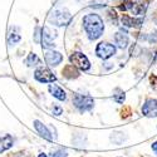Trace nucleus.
Wrapping results in <instances>:
<instances>
[{"instance_id":"obj_2","label":"nucleus","mask_w":157,"mask_h":157,"mask_svg":"<svg viewBox=\"0 0 157 157\" xmlns=\"http://www.w3.org/2000/svg\"><path fill=\"white\" fill-rule=\"evenodd\" d=\"M73 104H74V107L78 108L81 112H86V111H90L93 108L94 99L92 97L87 96V94L75 93L73 96Z\"/></svg>"},{"instance_id":"obj_4","label":"nucleus","mask_w":157,"mask_h":157,"mask_svg":"<svg viewBox=\"0 0 157 157\" xmlns=\"http://www.w3.org/2000/svg\"><path fill=\"white\" fill-rule=\"evenodd\" d=\"M96 54L101 59L106 60V59H108L116 54V47L111 43H107V42H101L96 48Z\"/></svg>"},{"instance_id":"obj_22","label":"nucleus","mask_w":157,"mask_h":157,"mask_svg":"<svg viewBox=\"0 0 157 157\" xmlns=\"http://www.w3.org/2000/svg\"><path fill=\"white\" fill-rule=\"evenodd\" d=\"M38 157H47V155L45 153H40V155H39Z\"/></svg>"},{"instance_id":"obj_9","label":"nucleus","mask_w":157,"mask_h":157,"mask_svg":"<svg viewBox=\"0 0 157 157\" xmlns=\"http://www.w3.org/2000/svg\"><path fill=\"white\" fill-rule=\"evenodd\" d=\"M114 42H116L117 47L121 48V49L127 48V45H128V35H127V33L123 32V30L117 32L114 34Z\"/></svg>"},{"instance_id":"obj_23","label":"nucleus","mask_w":157,"mask_h":157,"mask_svg":"<svg viewBox=\"0 0 157 157\" xmlns=\"http://www.w3.org/2000/svg\"><path fill=\"white\" fill-rule=\"evenodd\" d=\"M147 2H150V0H147Z\"/></svg>"},{"instance_id":"obj_20","label":"nucleus","mask_w":157,"mask_h":157,"mask_svg":"<svg viewBox=\"0 0 157 157\" xmlns=\"http://www.w3.org/2000/svg\"><path fill=\"white\" fill-rule=\"evenodd\" d=\"M52 111H53V114H56V116H59L60 113H62V107L60 106H58V104H54L53 106V108H52Z\"/></svg>"},{"instance_id":"obj_18","label":"nucleus","mask_w":157,"mask_h":157,"mask_svg":"<svg viewBox=\"0 0 157 157\" xmlns=\"http://www.w3.org/2000/svg\"><path fill=\"white\" fill-rule=\"evenodd\" d=\"M49 157H68V153L65 151H63V150H57V151L52 152L49 155Z\"/></svg>"},{"instance_id":"obj_17","label":"nucleus","mask_w":157,"mask_h":157,"mask_svg":"<svg viewBox=\"0 0 157 157\" xmlns=\"http://www.w3.org/2000/svg\"><path fill=\"white\" fill-rule=\"evenodd\" d=\"M8 42H9V44H15V43L20 42V35L18 33H10L9 38H8Z\"/></svg>"},{"instance_id":"obj_21","label":"nucleus","mask_w":157,"mask_h":157,"mask_svg":"<svg viewBox=\"0 0 157 157\" xmlns=\"http://www.w3.org/2000/svg\"><path fill=\"white\" fill-rule=\"evenodd\" d=\"M152 150H153V152L157 155V142H153V143H152Z\"/></svg>"},{"instance_id":"obj_19","label":"nucleus","mask_w":157,"mask_h":157,"mask_svg":"<svg viewBox=\"0 0 157 157\" xmlns=\"http://www.w3.org/2000/svg\"><path fill=\"white\" fill-rule=\"evenodd\" d=\"M114 101L118 103H122L124 101V92H120V94H114Z\"/></svg>"},{"instance_id":"obj_7","label":"nucleus","mask_w":157,"mask_h":157,"mask_svg":"<svg viewBox=\"0 0 157 157\" xmlns=\"http://www.w3.org/2000/svg\"><path fill=\"white\" fill-rule=\"evenodd\" d=\"M44 60L48 65L50 67H57L58 64L62 63L63 60V56L59 53V52H56V50H48L47 53L44 54Z\"/></svg>"},{"instance_id":"obj_14","label":"nucleus","mask_w":157,"mask_h":157,"mask_svg":"<svg viewBox=\"0 0 157 157\" xmlns=\"http://www.w3.org/2000/svg\"><path fill=\"white\" fill-rule=\"evenodd\" d=\"M141 23H142V19H135L126 14L122 17V24L126 25V27H140Z\"/></svg>"},{"instance_id":"obj_16","label":"nucleus","mask_w":157,"mask_h":157,"mask_svg":"<svg viewBox=\"0 0 157 157\" xmlns=\"http://www.w3.org/2000/svg\"><path fill=\"white\" fill-rule=\"evenodd\" d=\"M39 63H40V59L38 58L36 54L30 53V54L28 56V58H27V64L29 65V67H33V65H36V64H39Z\"/></svg>"},{"instance_id":"obj_3","label":"nucleus","mask_w":157,"mask_h":157,"mask_svg":"<svg viewBox=\"0 0 157 157\" xmlns=\"http://www.w3.org/2000/svg\"><path fill=\"white\" fill-rule=\"evenodd\" d=\"M69 60H71V64H73L75 68L81 69V71H88L90 68V63H89L88 58L83 53H81V52H74V53H72L69 57Z\"/></svg>"},{"instance_id":"obj_1","label":"nucleus","mask_w":157,"mask_h":157,"mask_svg":"<svg viewBox=\"0 0 157 157\" xmlns=\"http://www.w3.org/2000/svg\"><path fill=\"white\" fill-rule=\"evenodd\" d=\"M83 28L90 40H96L103 34L104 24L98 14H87L83 18Z\"/></svg>"},{"instance_id":"obj_8","label":"nucleus","mask_w":157,"mask_h":157,"mask_svg":"<svg viewBox=\"0 0 157 157\" xmlns=\"http://www.w3.org/2000/svg\"><path fill=\"white\" fill-rule=\"evenodd\" d=\"M142 113L146 117H157V99H147L142 107Z\"/></svg>"},{"instance_id":"obj_15","label":"nucleus","mask_w":157,"mask_h":157,"mask_svg":"<svg viewBox=\"0 0 157 157\" xmlns=\"http://www.w3.org/2000/svg\"><path fill=\"white\" fill-rule=\"evenodd\" d=\"M63 74L67 78H77L78 77V71H75V67L73 64H69L63 69Z\"/></svg>"},{"instance_id":"obj_13","label":"nucleus","mask_w":157,"mask_h":157,"mask_svg":"<svg viewBox=\"0 0 157 157\" xmlns=\"http://www.w3.org/2000/svg\"><path fill=\"white\" fill-rule=\"evenodd\" d=\"M13 143H14V140H13L10 135H5L0 137V153H3L4 151L13 147Z\"/></svg>"},{"instance_id":"obj_12","label":"nucleus","mask_w":157,"mask_h":157,"mask_svg":"<svg viewBox=\"0 0 157 157\" xmlns=\"http://www.w3.org/2000/svg\"><path fill=\"white\" fill-rule=\"evenodd\" d=\"M42 45L44 48H50L53 47V36L50 34V30L48 28H43L42 29Z\"/></svg>"},{"instance_id":"obj_11","label":"nucleus","mask_w":157,"mask_h":157,"mask_svg":"<svg viewBox=\"0 0 157 157\" xmlns=\"http://www.w3.org/2000/svg\"><path fill=\"white\" fill-rule=\"evenodd\" d=\"M49 92L52 93V96L59 101H65V98H67V94H65L63 88H60L57 84H49Z\"/></svg>"},{"instance_id":"obj_10","label":"nucleus","mask_w":157,"mask_h":157,"mask_svg":"<svg viewBox=\"0 0 157 157\" xmlns=\"http://www.w3.org/2000/svg\"><path fill=\"white\" fill-rule=\"evenodd\" d=\"M34 127L36 129V132L40 135L42 137H44L45 140H49V141H53V136H52L50 131L40 122V121H34Z\"/></svg>"},{"instance_id":"obj_6","label":"nucleus","mask_w":157,"mask_h":157,"mask_svg":"<svg viewBox=\"0 0 157 157\" xmlns=\"http://www.w3.org/2000/svg\"><path fill=\"white\" fill-rule=\"evenodd\" d=\"M34 78L40 83H53L57 77L47 68H39L34 73Z\"/></svg>"},{"instance_id":"obj_5","label":"nucleus","mask_w":157,"mask_h":157,"mask_svg":"<svg viewBox=\"0 0 157 157\" xmlns=\"http://www.w3.org/2000/svg\"><path fill=\"white\" fill-rule=\"evenodd\" d=\"M71 19H72V17H71V14H69L67 10H57V11H54L53 14H52V17L49 18V20L53 23V24L58 25V27L68 25L69 21H71Z\"/></svg>"}]
</instances>
